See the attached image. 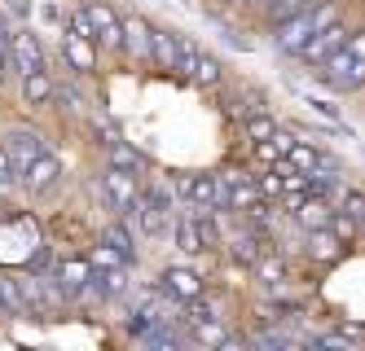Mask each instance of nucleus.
Listing matches in <instances>:
<instances>
[{"mask_svg":"<svg viewBox=\"0 0 365 351\" xmlns=\"http://www.w3.org/2000/svg\"><path fill=\"white\" fill-rule=\"evenodd\" d=\"M322 79H326V88H334V93H356V88H365V26H361V31H352L322 62Z\"/></svg>","mask_w":365,"mask_h":351,"instance_id":"f257e3e1","label":"nucleus"},{"mask_svg":"<svg viewBox=\"0 0 365 351\" xmlns=\"http://www.w3.org/2000/svg\"><path fill=\"white\" fill-rule=\"evenodd\" d=\"M330 22H339V5H308V9L295 14V18L273 22V44L295 58V53H299L312 36H317V31H326Z\"/></svg>","mask_w":365,"mask_h":351,"instance_id":"f03ea898","label":"nucleus"},{"mask_svg":"<svg viewBox=\"0 0 365 351\" xmlns=\"http://www.w3.org/2000/svg\"><path fill=\"white\" fill-rule=\"evenodd\" d=\"M62 53H66V66L75 75H88L97 66V40H93V26L84 18V9H71L66 26H62Z\"/></svg>","mask_w":365,"mask_h":351,"instance_id":"7ed1b4c3","label":"nucleus"},{"mask_svg":"<svg viewBox=\"0 0 365 351\" xmlns=\"http://www.w3.org/2000/svg\"><path fill=\"white\" fill-rule=\"evenodd\" d=\"M101 198L110 202V211H119L123 220H133L141 206V176L123 172V167H106L101 172Z\"/></svg>","mask_w":365,"mask_h":351,"instance_id":"20e7f679","label":"nucleus"},{"mask_svg":"<svg viewBox=\"0 0 365 351\" xmlns=\"http://www.w3.org/2000/svg\"><path fill=\"white\" fill-rule=\"evenodd\" d=\"M18 285H22V299H27V312L40 320H58V312L66 308V294L58 290L53 277L31 273V277H18Z\"/></svg>","mask_w":365,"mask_h":351,"instance_id":"39448f33","label":"nucleus"},{"mask_svg":"<svg viewBox=\"0 0 365 351\" xmlns=\"http://www.w3.org/2000/svg\"><path fill=\"white\" fill-rule=\"evenodd\" d=\"M180 75H190L198 88H216V84H220V75H225V66H220L216 53H207L198 40L180 36Z\"/></svg>","mask_w":365,"mask_h":351,"instance_id":"423d86ee","label":"nucleus"},{"mask_svg":"<svg viewBox=\"0 0 365 351\" xmlns=\"http://www.w3.org/2000/svg\"><path fill=\"white\" fill-rule=\"evenodd\" d=\"M133 220L141 224V233L145 237H163L168 229H172V194L163 184H154V189H141V206H137V215Z\"/></svg>","mask_w":365,"mask_h":351,"instance_id":"0eeeda50","label":"nucleus"},{"mask_svg":"<svg viewBox=\"0 0 365 351\" xmlns=\"http://www.w3.org/2000/svg\"><path fill=\"white\" fill-rule=\"evenodd\" d=\"M9 70L22 79V75H36L44 70V44L36 36V26H18L9 36Z\"/></svg>","mask_w":365,"mask_h":351,"instance_id":"6e6552de","label":"nucleus"},{"mask_svg":"<svg viewBox=\"0 0 365 351\" xmlns=\"http://www.w3.org/2000/svg\"><path fill=\"white\" fill-rule=\"evenodd\" d=\"M58 180H62V158H58L53 150H44V154L36 158V163H31L27 172H22V176H18V184L27 189L31 198H44L48 189H58Z\"/></svg>","mask_w":365,"mask_h":351,"instance_id":"1a4fd4ad","label":"nucleus"},{"mask_svg":"<svg viewBox=\"0 0 365 351\" xmlns=\"http://www.w3.org/2000/svg\"><path fill=\"white\" fill-rule=\"evenodd\" d=\"M5 150H9V158H14V172L22 176V172H27V167L36 163V158H40L48 145H44L40 132H31V127H14L9 137H5Z\"/></svg>","mask_w":365,"mask_h":351,"instance_id":"9d476101","label":"nucleus"},{"mask_svg":"<svg viewBox=\"0 0 365 351\" xmlns=\"http://www.w3.org/2000/svg\"><path fill=\"white\" fill-rule=\"evenodd\" d=\"M84 18H88L93 40L101 48H123V26H119V18H115L110 5H84Z\"/></svg>","mask_w":365,"mask_h":351,"instance_id":"9b49d317","label":"nucleus"},{"mask_svg":"<svg viewBox=\"0 0 365 351\" xmlns=\"http://www.w3.org/2000/svg\"><path fill=\"white\" fill-rule=\"evenodd\" d=\"M119 26H123V48H128V58H133V62H150L154 26H150L141 14H128V18H119Z\"/></svg>","mask_w":365,"mask_h":351,"instance_id":"f8f14e48","label":"nucleus"},{"mask_svg":"<svg viewBox=\"0 0 365 351\" xmlns=\"http://www.w3.org/2000/svg\"><path fill=\"white\" fill-rule=\"evenodd\" d=\"M344 40H348V31H344V26H339V22H330L326 31H317V36H312V40H308V44H304V48L295 53V58H299L304 66H322V62L330 58V53H334L339 44H344Z\"/></svg>","mask_w":365,"mask_h":351,"instance_id":"ddd939ff","label":"nucleus"},{"mask_svg":"<svg viewBox=\"0 0 365 351\" xmlns=\"http://www.w3.org/2000/svg\"><path fill=\"white\" fill-rule=\"evenodd\" d=\"M159 290L168 294V299L185 303V299H198V294H202V277L190 273V268H168V273L159 277Z\"/></svg>","mask_w":365,"mask_h":351,"instance_id":"4468645a","label":"nucleus"},{"mask_svg":"<svg viewBox=\"0 0 365 351\" xmlns=\"http://www.w3.org/2000/svg\"><path fill=\"white\" fill-rule=\"evenodd\" d=\"M176 194L194 202V206H220V194H216V176H176Z\"/></svg>","mask_w":365,"mask_h":351,"instance_id":"2eb2a0df","label":"nucleus"},{"mask_svg":"<svg viewBox=\"0 0 365 351\" xmlns=\"http://www.w3.org/2000/svg\"><path fill=\"white\" fill-rule=\"evenodd\" d=\"M150 62L159 66L163 75H180V31H154Z\"/></svg>","mask_w":365,"mask_h":351,"instance_id":"dca6fc26","label":"nucleus"},{"mask_svg":"<svg viewBox=\"0 0 365 351\" xmlns=\"http://www.w3.org/2000/svg\"><path fill=\"white\" fill-rule=\"evenodd\" d=\"M88 273H93V263H84V259H66V263H58L53 281H58V290L66 294V303L80 299V294H88Z\"/></svg>","mask_w":365,"mask_h":351,"instance_id":"f3484780","label":"nucleus"},{"mask_svg":"<svg viewBox=\"0 0 365 351\" xmlns=\"http://www.w3.org/2000/svg\"><path fill=\"white\" fill-rule=\"evenodd\" d=\"M123 290H128L123 268H97V263H93V273H88V294H97V299H119Z\"/></svg>","mask_w":365,"mask_h":351,"instance_id":"a211bd4d","label":"nucleus"},{"mask_svg":"<svg viewBox=\"0 0 365 351\" xmlns=\"http://www.w3.org/2000/svg\"><path fill=\"white\" fill-rule=\"evenodd\" d=\"M339 251H344V241L334 237V229H330V224L308 229V255L317 259V263H334V259H339Z\"/></svg>","mask_w":365,"mask_h":351,"instance_id":"6ab92c4d","label":"nucleus"},{"mask_svg":"<svg viewBox=\"0 0 365 351\" xmlns=\"http://www.w3.org/2000/svg\"><path fill=\"white\" fill-rule=\"evenodd\" d=\"M106 158H110V167L137 172V176H141V172L150 167V163H145V154H141V150H133L128 141H119V137H115V141H106Z\"/></svg>","mask_w":365,"mask_h":351,"instance_id":"aec40b11","label":"nucleus"},{"mask_svg":"<svg viewBox=\"0 0 365 351\" xmlns=\"http://www.w3.org/2000/svg\"><path fill=\"white\" fill-rule=\"evenodd\" d=\"M48 101H53V79H48V70L22 75V105H48Z\"/></svg>","mask_w":365,"mask_h":351,"instance_id":"412c9836","label":"nucleus"},{"mask_svg":"<svg viewBox=\"0 0 365 351\" xmlns=\"http://www.w3.org/2000/svg\"><path fill=\"white\" fill-rule=\"evenodd\" d=\"M172 237H176V251H185V255H198V251H207L190 215H176V220H172Z\"/></svg>","mask_w":365,"mask_h":351,"instance_id":"4be33fe9","label":"nucleus"},{"mask_svg":"<svg viewBox=\"0 0 365 351\" xmlns=\"http://www.w3.org/2000/svg\"><path fill=\"white\" fill-rule=\"evenodd\" d=\"M286 163H291V167H299V172L330 167L326 158H322V150H317V145H308V141H295V145H291V154H286Z\"/></svg>","mask_w":365,"mask_h":351,"instance_id":"5701e85b","label":"nucleus"},{"mask_svg":"<svg viewBox=\"0 0 365 351\" xmlns=\"http://www.w3.org/2000/svg\"><path fill=\"white\" fill-rule=\"evenodd\" d=\"M0 303H5V316H31V312H27V299H22L18 277H5V273H0Z\"/></svg>","mask_w":365,"mask_h":351,"instance_id":"b1692460","label":"nucleus"},{"mask_svg":"<svg viewBox=\"0 0 365 351\" xmlns=\"http://www.w3.org/2000/svg\"><path fill=\"white\" fill-rule=\"evenodd\" d=\"M101 241H106L110 251H119V255H123L128 263L137 259V241H133V233H128L123 224H106V229H101Z\"/></svg>","mask_w":365,"mask_h":351,"instance_id":"393cba45","label":"nucleus"},{"mask_svg":"<svg viewBox=\"0 0 365 351\" xmlns=\"http://www.w3.org/2000/svg\"><path fill=\"white\" fill-rule=\"evenodd\" d=\"M194 229H198V237H202V246L212 251V246H220V224H216V215H212V206H194Z\"/></svg>","mask_w":365,"mask_h":351,"instance_id":"a878e982","label":"nucleus"},{"mask_svg":"<svg viewBox=\"0 0 365 351\" xmlns=\"http://www.w3.org/2000/svg\"><path fill=\"white\" fill-rule=\"evenodd\" d=\"M308 5H317V0H264V18L269 22H286V18L304 14Z\"/></svg>","mask_w":365,"mask_h":351,"instance_id":"bb28decb","label":"nucleus"},{"mask_svg":"<svg viewBox=\"0 0 365 351\" xmlns=\"http://www.w3.org/2000/svg\"><path fill=\"white\" fill-rule=\"evenodd\" d=\"M330 229H334V237L344 241V246H352V241H356V233H361V224L352 220L348 211H330Z\"/></svg>","mask_w":365,"mask_h":351,"instance_id":"cd10ccee","label":"nucleus"},{"mask_svg":"<svg viewBox=\"0 0 365 351\" xmlns=\"http://www.w3.org/2000/svg\"><path fill=\"white\" fill-rule=\"evenodd\" d=\"M295 93H299V88H295ZM299 97H304V105H308V110H312V115H322L326 123H344V115H339V105H330L326 97H312V93H299Z\"/></svg>","mask_w":365,"mask_h":351,"instance_id":"c85d7f7f","label":"nucleus"},{"mask_svg":"<svg viewBox=\"0 0 365 351\" xmlns=\"http://www.w3.org/2000/svg\"><path fill=\"white\" fill-rule=\"evenodd\" d=\"M251 268H255V273H259V281H264L269 290H277V285L286 281V268H282L277 259H255Z\"/></svg>","mask_w":365,"mask_h":351,"instance_id":"c756f323","label":"nucleus"},{"mask_svg":"<svg viewBox=\"0 0 365 351\" xmlns=\"http://www.w3.org/2000/svg\"><path fill=\"white\" fill-rule=\"evenodd\" d=\"M194 338H198V342H212V347H225V342H229V334L216 325V316H212V320H198V325H194Z\"/></svg>","mask_w":365,"mask_h":351,"instance_id":"7c9ffc66","label":"nucleus"},{"mask_svg":"<svg viewBox=\"0 0 365 351\" xmlns=\"http://www.w3.org/2000/svg\"><path fill=\"white\" fill-rule=\"evenodd\" d=\"M273 132H277V123H273L269 115H251V119H247V137H251V141H264V137H273Z\"/></svg>","mask_w":365,"mask_h":351,"instance_id":"2f4dec72","label":"nucleus"},{"mask_svg":"<svg viewBox=\"0 0 365 351\" xmlns=\"http://www.w3.org/2000/svg\"><path fill=\"white\" fill-rule=\"evenodd\" d=\"M233 259H238V263H255V259H259V251H255V237H251V233L233 237Z\"/></svg>","mask_w":365,"mask_h":351,"instance_id":"473e14b6","label":"nucleus"},{"mask_svg":"<svg viewBox=\"0 0 365 351\" xmlns=\"http://www.w3.org/2000/svg\"><path fill=\"white\" fill-rule=\"evenodd\" d=\"M14 184H18V172H14V158H9L5 141H0V194H5V189H14Z\"/></svg>","mask_w":365,"mask_h":351,"instance_id":"72a5a7b5","label":"nucleus"},{"mask_svg":"<svg viewBox=\"0 0 365 351\" xmlns=\"http://www.w3.org/2000/svg\"><path fill=\"white\" fill-rule=\"evenodd\" d=\"M344 211L352 215L356 224H365V194H356V189H348V194H344Z\"/></svg>","mask_w":365,"mask_h":351,"instance_id":"f704fd0d","label":"nucleus"},{"mask_svg":"<svg viewBox=\"0 0 365 351\" xmlns=\"http://www.w3.org/2000/svg\"><path fill=\"white\" fill-rule=\"evenodd\" d=\"M93 263H97V268H123L128 259H123L119 251H110L106 241H101V246H97V255H93Z\"/></svg>","mask_w":365,"mask_h":351,"instance_id":"c9c22d12","label":"nucleus"},{"mask_svg":"<svg viewBox=\"0 0 365 351\" xmlns=\"http://www.w3.org/2000/svg\"><path fill=\"white\" fill-rule=\"evenodd\" d=\"M317 342H322V347H361V338H356V334H344V330H339V334H322Z\"/></svg>","mask_w":365,"mask_h":351,"instance_id":"e433bc0d","label":"nucleus"},{"mask_svg":"<svg viewBox=\"0 0 365 351\" xmlns=\"http://www.w3.org/2000/svg\"><path fill=\"white\" fill-rule=\"evenodd\" d=\"M259 194H264V198H282V172L259 176Z\"/></svg>","mask_w":365,"mask_h":351,"instance_id":"4c0bfd02","label":"nucleus"},{"mask_svg":"<svg viewBox=\"0 0 365 351\" xmlns=\"http://www.w3.org/2000/svg\"><path fill=\"white\" fill-rule=\"evenodd\" d=\"M5 75H9V31L0 22V84H5Z\"/></svg>","mask_w":365,"mask_h":351,"instance_id":"58836bf2","label":"nucleus"},{"mask_svg":"<svg viewBox=\"0 0 365 351\" xmlns=\"http://www.w3.org/2000/svg\"><path fill=\"white\" fill-rule=\"evenodd\" d=\"M255 342L259 347H291V338H286V334H259Z\"/></svg>","mask_w":365,"mask_h":351,"instance_id":"ea45409f","label":"nucleus"},{"mask_svg":"<svg viewBox=\"0 0 365 351\" xmlns=\"http://www.w3.org/2000/svg\"><path fill=\"white\" fill-rule=\"evenodd\" d=\"M40 18H44V22H62V9L53 5V0H44V5H40Z\"/></svg>","mask_w":365,"mask_h":351,"instance_id":"a19ab883","label":"nucleus"},{"mask_svg":"<svg viewBox=\"0 0 365 351\" xmlns=\"http://www.w3.org/2000/svg\"><path fill=\"white\" fill-rule=\"evenodd\" d=\"M9 215H14V206H9L5 198H0V224H9Z\"/></svg>","mask_w":365,"mask_h":351,"instance_id":"79ce46f5","label":"nucleus"},{"mask_svg":"<svg viewBox=\"0 0 365 351\" xmlns=\"http://www.w3.org/2000/svg\"><path fill=\"white\" fill-rule=\"evenodd\" d=\"M225 5H247V0H225Z\"/></svg>","mask_w":365,"mask_h":351,"instance_id":"37998d69","label":"nucleus"},{"mask_svg":"<svg viewBox=\"0 0 365 351\" xmlns=\"http://www.w3.org/2000/svg\"><path fill=\"white\" fill-rule=\"evenodd\" d=\"M0 316H5V303H0Z\"/></svg>","mask_w":365,"mask_h":351,"instance_id":"c03bdc74","label":"nucleus"},{"mask_svg":"<svg viewBox=\"0 0 365 351\" xmlns=\"http://www.w3.org/2000/svg\"><path fill=\"white\" fill-rule=\"evenodd\" d=\"M255 5H264V0H255Z\"/></svg>","mask_w":365,"mask_h":351,"instance_id":"a18cd8bd","label":"nucleus"}]
</instances>
